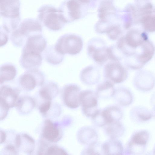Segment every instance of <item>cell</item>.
<instances>
[{
    "label": "cell",
    "instance_id": "1",
    "mask_svg": "<svg viewBox=\"0 0 155 155\" xmlns=\"http://www.w3.org/2000/svg\"><path fill=\"white\" fill-rule=\"evenodd\" d=\"M149 39L148 35L144 30L131 28L119 39L116 46L123 57H129L136 53Z\"/></svg>",
    "mask_w": 155,
    "mask_h": 155
},
{
    "label": "cell",
    "instance_id": "2",
    "mask_svg": "<svg viewBox=\"0 0 155 155\" xmlns=\"http://www.w3.org/2000/svg\"><path fill=\"white\" fill-rule=\"evenodd\" d=\"M21 2L20 0L0 1V16L2 25L10 34L21 23Z\"/></svg>",
    "mask_w": 155,
    "mask_h": 155
},
{
    "label": "cell",
    "instance_id": "3",
    "mask_svg": "<svg viewBox=\"0 0 155 155\" xmlns=\"http://www.w3.org/2000/svg\"><path fill=\"white\" fill-rule=\"evenodd\" d=\"M42 27L39 21L33 18H27L21 22L17 28L10 35L13 45L17 47L23 46L30 36L42 34Z\"/></svg>",
    "mask_w": 155,
    "mask_h": 155
},
{
    "label": "cell",
    "instance_id": "4",
    "mask_svg": "<svg viewBox=\"0 0 155 155\" xmlns=\"http://www.w3.org/2000/svg\"><path fill=\"white\" fill-rule=\"evenodd\" d=\"M88 0H65L60 5L58 9L67 23L84 17L94 2Z\"/></svg>",
    "mask_w": 155,
    "mask_h": 155
},
{
    "label": "cell",
    "instance_id": "5",
    "mask_svg": "<svg viewBox=\"0 0 155 155\" xmlns=\"http://www.w3.org/2000/svg\"><path fill=\"white\" fill-rule=\"evenodd\" d=\"M38 20L49 29L57 31L67 23L58 8L49 4L42 5L37 10Z\"/></svg>",
    "mask_w": 155,
    "mask_h": 155
},
{
    "label": "cell",
    "instance_id": "6",
    "mask_svg": "<svg viewBox=\"0 0 155 155\" xmlns=\"http://www.w3.org/2000/svg\"><path fill=\"white\" fill-rule=\"evenodd\" d=\"M54 46L56 50L62 54L75 55L81 50L83 42L79 36L66 34L59 37Z\"/></svg>",
    "mask_w": 155,
    "mask_h": 155
},
{
    "label": "cell",
    "instance_id": "7",
    "mask_svg": "<svg viewBox=\"0 0 155 155\" xmlns=\"http://www.w3.org/2000/svg\"><path fill=\"white\" fill-rule=\"evenodd\" d=\"M20 90L8 85L1 86L0 88V120L7 116L9 109L15 107L20 97Z\"/></svg>",
    "mask_w": 155,
    "mask_h": 155
},
{
    "label": "cell",
    "instance_id": "8",
    "mask_svg": "<svg viewBox=\"0 0 155 155\" xmlns=\"http://www.w3.org/2000/svg\"><path fill=\"white\" fill-rule=\"evenodd\" d=\"M120 12L115 7L112 1H102L98 9L99 20L97 23L107 27L119 23Z\"/></svg>",
    "mask_w": 155,
    "mask_h": 155
},
{
    "label": "cell",
    "instance_id": "9",
    "mask_svg": "<svg viewBox=\"0 0 155 155\" xmlns=\"http://www.w3.org/2000/svg\"><path fill=\"white\" fill-rule=\"evenodd\" d=\"M45 76L38 68L27 70L19 78L18 83L20 88L25 91H30L44 83Z\"/></svg>",
    "mask_w": 155,
    "mask_h": 155
},
{
    "label": "cell",
    "instance_id": "10",
    "mask_svg": "<svg viewBox=\"0 0 155 155\" xmlns=\"http://www.w3.org/2000/svg\"><path fill=\"white\" fill-rule=\"evenodd\" d=\"M105 80L114 84L122 83L128 77V72L126 68L120 62L112 61L107 63L104 69Z\"/></svg>",
    "mask_w": 155,
    "mask_h": 155
},
{
    "label": "cell",
    "instance_id": "11",
    "mask_svg": "<svg viewBox=\"0 0 155 155\" xmlns=\"http://www.w3.org/2000/svg\"><path fill=\"white\" fill-rule=\"evenodd\" d=\"M87 51L90 57L100 65L103 64L109 59L108 47L100 38L91 39L88 44Z\"/></svg>",
    "mask_w": 155,
    "mask_h": 155
},
{
    "label": "cell",
    "instance_id": "12",
    "mask_svg": "<svg viewBox=\"0 0 155 155\" xmlns=\"http://www.w3.org/2000/svg\"><path fill=\"white\" fill-rule=\"evenodd\" d=\"M98 97L95 92L91 90L81 91L80 95V105L83 114L91 117L98 110Z\"/></svg>",
    "mask_w": 155,
    "mask_h": 155
},
{
    "label": "cell",
    "instance_id": "13",
    "mask_svg": "<svg viewBox=\"0 0 155 155\" xmlns=\"http://www.w3.org/2000/svg\"><path fill=\"white\" fill-rule=\"evenodd\" d=\"M81 91L80 87L76 84H69L64 85L61 92V98L64 104L71 109L78 108L80 105Z\"/></svg>",
    "mask_w": 155,
    "mask_h": 155
},
{
    "label": "cell",
    "instance_id": "14",
    "mask_svg": "<svg viewBox=\"0 0 155 155\" xmlns=\"http://www.w3.org/2000/svg\"><path fill=\"white\" fill-rule=\"evenodd\" d=\"M134 87L137 90L143 92L151 91L155 85V75L147 70H141L135 74L133 81Z\"/></svg>",
    "mask_w": 155,
    "mask_h": 155
},
{
    "label": "cell",
    "instance_id": "15",
    "mask_svg": "<svg viewBox=\"0 0 155 155\" xmlns=\"http://www.w3.org/2000/svg\"><path fill=\"white\" fill-rule=\"evenodd\" d=\"M47 41L42 34L31 36L23 46L21 52L42 54L46 48Z\"/></svg>",
    "mask_w": 155,
    "mask_h": 155
},
{
    "label": "cell",
    "instance_id": "16",
    "mask_svg": "<svg viewBox=\"0 0 155 155\" xmlns=\"http://www.w3.org/2000/svg\"><path fill=\"white\" fill-rule=\"evenodd\" d=\"M120 20L122 26L129 30L134 25L138 24L137 16L134 3H129L120 12Z\"/></svg>",
    "mask_w": 155,
    "mask_h": 155
},
{
    "label": "cell",
    "instance_id": "17",
    "mask_svg": "<svg viewBox=\"0 0 155 155\" xmlns=\"http://www.w3.org/2000/svg\"><path fill=\"white\" fill-rule=\"evenodd\" d=\"M42 60V54L21 52L19 62L22 68L28 70L38 68L41 64Z\"/></svg>",
    "mask_w": 155,
    "mask_h": 155
},
{
    "label": "cell",
    "instance_id": "18",
    "mask_svg": "<svg viewBox=\"0 0 155 155\" xmlns=\"http://www.w3.org/2000/svg\"><path fill=\"white\" fill-rule=\"evenodd\" d=\"M60 128L58 123L53 122L50 119H46L44 121L42 130L43 137L52 142L58 141L60 137Z\"/></svg>",
    "mask_w": 155,
    "mask_h": 155
},
{
    "label": "cell",
    "instance_id": "19",
    "mask_svg": "<svg viewBox=\"0 0 155 155\" xmlns=\"http://www.w3.org/2000/svg\"><path fill=\"white\" fill-rule=\"evenodd\" d=\"M80 79L84 84L92 85L97 84L100 78V74L98 69L93 65L88 66L81 71Z\"/></svg>",
    "mask_w": 155,
    "mask_h": 155
},
{
    "label": "cell",
    "instance_id": "20",
    "mask_svg": "<svg viewBox=\"0 0 155 155\" xmlns=\"http://www.w3.org/2000/svg\"><path fill=\"white\" fill-rule=\"evenodd\" d=\"M113 97L117 105L121 107L129 106L132 103L134 99L133 94L131 91L123 86L115 88Z\"/></svg>",
    "mask_w": 155,
    "mask_h": 155
},
{
    "label": "cell",
    "instance_id": "21",
    "mask_svg": "<svg viewBox=\"0 0 155 155\" xmlns=\"http://www.w3.org/2000/svg\"><path fill=\"white\" fill-rule=\"evenodd\" d=\"M59 90L58 84L52 81L45 83L38 91V95L41 101H52L58 94Z\"/></svg>",
    "mask_w": 155,
    "mask_h": 155
},
{
    "label": "cell",
    "instance_id": "22",
    "mask_svg": "<svg viewBox=\"0 0 155 155\" xmlns=\"http://www.w3.org/2000/svg\"><path fill=\"white\" fill-rule=\"evenodd\" d=\"M36 105V101L33 98L24 95L20 97L15 107L20 114L25 115L31 113Z\"/></svg>",
    "mask_w": 155,
    "mask_h": 155
},
{
    "label": "cell",
    "instance_id": "23",
    "mask_svg": "<svg viewBox=\"0 0 155 155\" xmlns=\"http://www.w3.org/2000/svg\"><path fill=\"white\" fill-rule=\"evenodd\" d=\"M102 110L107 125L113 122L119 121L124 115L122 110L117 105L108 106Z\"/></svg>",
    "mask_w": 155,
    "mask_h": 155
},
{
    "label": "cell",
    "instance_id": "24",
    "mask_svg": "<svg viewBox=\"0 0 155 155\" xmlns=\"http://www.w3.org/2000/svg\"><path fill=\"white\" fill-rule=\"evenodd\" d=\"M130 118L134 121L145 122L153 117L151 112L145 107L138 106L133 107L129 112Z\"/></svg>",
    "mask_w": 155,
    "mask_h": 155
},
{
    "label": "cell",
    "instance_id": "25",
    "mask_svg": "<svg viewBox=\"0 0 155 155\" xmlns=\"http://www.w3.org/2000/svg\"><path fill=\"white\" fill-rule=\"evenodd\" d=\"M42 55L47 62L53 65L60 64L64 58V55L60 54L56 50L54 45L46 47L43 52Z\"/></svg>",
    "mask_w": 155,
    "mask_h": 155
},
{
    "label": "cell",
    "instance_id": "26",
    "mask_svg": "<svg viewBox=\"0 0 155 155\" xmlns=\"http://www.w3.org/2000/svg\"><path fill=\"white\" fill-rule=\"evenodd\" d=\"M115 89L113 84L105 80L97 86L95 92L98 98L107 99L113 97Z\"/></svg>",
    "mask_w": 155,
    "mask_h": 155
},
{
    "label": "cell",
    "instance_id": "27",
    "mask_svg": "<svg viewBox=\"0 0 155 155\" xmlns=\"http://www.w3.org/2000/svg\"><path fill=\"white\" fill-rule=\"evenodd\" d=\"M16 74V68L14 64L8 63L3 64L0 66V84L12 80L15 78Z\"/></svg>",
    "mask_w": 155,
    "mask_h": 155
},
{
    "label": "cell",
    "instance_id": "28",
    "mask_svg": "<svg viewBox=\"0 0 155 155\" xmlns=\"http://www.w3.org/2000/svg\"><path fill=\"white\" fill-rule=\"evenodd\" d=\"M149 138V134L146 130H142L136 132L132 137L130 143V150L135 148L136 149L138 148L139 149L140 148L142 149L147 143Z\"/></svg>",
    "mask_w": 155,
    "mask_h": 155
},
{
    "label": "cell",
    "instance_id": "29",
    "mask_svg": "<svg viewBox=\"0 0 155 155\" xmlns=\"http://www.w3.org/2000/svg\"><path fill=\"white\" fill-rule=\"evenodd\" d=\"M102 149L105 155H122V145L120 142L114 139L104 143Z\"/></svg>",
    "mask_w": 155,
    "mask_h": 155
},
{
    "label": "cell",
    "instance_id": "30",
    "mask_svg": "<svg viewBox=\"0 0 155 155\" xmlns=\"http://www.w3.org/2000/svg\"><path fill=\"white\" fill-rule=\"evenodd\" d=\"M61 112V107L60 104L52 101L42 110L41 114L44 117L50 119L58 117Z\"/></svg>",
    "mask_w": 155,
    "mask_h": 155
},
{
    "label": "cell",
    "instance_id": "31",
    "mask_svg": "<svg viewBox=\"0 0 155 155\" xmlns=\"http://www.w3.org/2000/svg\"><path fill=\"white\" fill-rule=\"evenodd\" d=\"M139 24L143 30L146 32H155V14L153 11L151 13L142 17L140 20Z\"/></svg>",
    "mask_w": 155,
    "mask_h": 155
},
{
    "label": "cell",
    "instance_id": "32",
    "mask_svg": "<svg viewBox=\"0 0 155 155\" xmlns=\"http://www.w3.org/2000/svg\"><path fill=\"white\" fill-rule=\"evenodd\" d=\"M105 126L106 132L113 139L120 136L124 131V127L120 121L113 122Z\"/></svg>",
    "mask_w": 155,
    "mask_h": 155
},
{
    "label": "cell",
    "instance_id": "33",
    "mask_svg": "<svg viewBox=\"0 0 155 155\" xmlns=\"http://www.w3.org/2000/svg\"><path fill=\"white\" fill-rule=\"evenodd\" d=\"M91 118L93 123L96 126L102 127L107 125L103 114L102 109H98Z\"/></svg>",
    "mask_w": 155,
    "mask_h": 155
},
{
    "label": "cell",
    "instance_id": "34",
    "mask_svg": "<svg viewBox=\"0 0 155 155\" xmlns=\"http://www.w3.org/2000/svg\"><path fill=\"white\" fill-rule=\"evenodd\" d=\"M123 33L121 24L117 25L110 29L107 33L109 38L114 40L119 38Z\"/></svg>",
    "mask_w": 155,
    "mask_h": 155
},
{
    "label": "cell",
    "instance_id": "35",
    "mask_svg": "<svg viewBox=\"0 0 155 155\" xmlns=\"http://www.w3.org/2000/svg\"><path fill=\"white\" fill-rule=\"evenodd\" d=\"M38 155H68L63 148L56 146L48 147L43 153H39Z\"/></svg>",
    "mask_w": 155,
    "mask_h": 155
},
{
    "label": "cell",
    "instance_id": "36",
    "mask_svg": "<svg viewBox=\"0 0 155 155\" xmlns=\"http://www.w3.org/2000/svg\"><path fill=\"white\" fill-rule=\"evenodd\" d=\"M10 34L1 25L0 46H3L8 42Z\"/></svg>",
    "mask_w": 155,
    "mask_h": 155
},
{
    "label": "cell",
    "instance_id": "37",
    "mask_svg": "<svg viewBox=\"0 0 155 155\" xmlns=\"http://www.w3.org/2000/svg\"><path fill=\"white\" fill-rule=\"evenodd\" d=\"M82 155H101L97 152L92 148H88L84 150Z\"/></svg>",
    "mask_w": 155,
    "mask_h": 155
},
{
    "label": "cell",
    "instance_id": "38",
    "mask_svg": "<svg viewBox=\"0 0 155 155\" xmlns=\"http://www.w3.org/2000/svg\"><path fill=\"white\" fill-rule=\"evenodd\" d=\"M1 134H2V135L1 134V136H2V138H1V139L2 138V139L1 140V143H3L4 141L5 140V134L3 131H2L1 130Z\"/></svg>",
    "mask_w": 155,
    "mask_h": 155
},
{
    "label": "cell",
    "instance_id": "39",
    "mask_svg": "<svg viewBox=\"0 0 155 155\" xmlns=\"http://www.w3.org/2000/svg\"><path fill=\"white\" fill-rule=\"evenodd\" d=\"M151 112L152 117L155 118V105L152 107Z\"/></svg>",
    "mask_w": 155,
    "mask_h": 155
},
{
    "label": "cell",
    "instance_id": "40",
    "mask_svg": "<svg viewBox=\"0 0 155 155\" xmlns=\"http://www.w3.org/2000/svg\"><path fill=\"white\" fill-rule=\"evenodd\" d=\"M153 12L155 14V8H154L153 10Z\"/></svg>",
    "mask_w": 155,
    "mask_h": 155
},
{
    "label": "cell",
    "instance_id": "41",
    "mask_svg": "<svg viewBox=\"0 0 155 155\" xmlns=\"http://www.w3.org/2000/svg\"><path fill=\"white\" fill-rule=\"evenodd\" d=\"M154 152L155 154V150H154Z\"/></svg>",
    "mask_w": 155,
    "mask_h": 155
}]
</instances>
